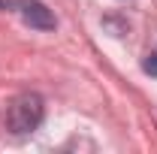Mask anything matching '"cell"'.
<instances>
[{
  "mask_svg": "<svg viewBox=\"0 0 157 154\" xmlns=\"http://www.w3.org/2000/svg\"><path fill=\"white\" fill-rule=\"evenodd\" d=\"M42 118H45L42 97L27 91V94H18L9 100V106H6V130L15 136H27L42 124Z\"/></svg>",
  "mask_w": 157,
  "mask_h": 154,
  "instance_id": "6da1fadb",
  "label": "cell"
},
{
  "mask_svg": "<svg viewBox=\"0 0 157 154\" xmlns=\"http://www.w3.org/2000/svg\"><path fill=\"white\" fill-rule=\"evenodd\" d=\"M142 70H145L148 76H157V52H154V55H148V58H145V64H142Z\"/></svg>",
  "mask_w": 157,
  "mask_h": 154,
  "instance_id": "3957f363",
  "label": "cell"
},
{
  "mask_svg": "<svg viewBox=\"0 0 157 154\" xmlns=\"http://www.w3.org/2000/svg\"><path fill=\"white\" fill-rule=\"evenodd\" d=\"M0 6H3V0H0Z\"/></svg>",
  "mask_w": 157,
  "mask_h": 154,
  "instance_id": "277c9868",
  "label": "cell"
},
{
  "mask_svg": "<svg viewBox=\"0 0 157 154\" xmlns=\"http://www.w3.org/2000/svg\"><path fill=\"white\" fill-rule=\"evenodd\" d=\"M9 6H12L21 15V21L30 24L33 30H55V27H58L55 12H52L42 0H9Z\"/></svg>",
  "mask_w": 157,
  "mask_h": 154,
  "instance_id": "7a4b0ae2",
  "label": "cell"
}]
</instances>
